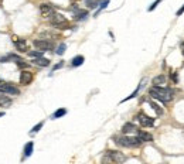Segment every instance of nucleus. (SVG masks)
<instances>
[{
	"label": "nucleus",
	"mask_w": 184,
	"mask_h": 164,
	"mask_svg": "<svg viewBox=\"0 0 184 164\" xmlns=\"http://www.w3.org/2000/svg\"><path fill=\"white\" fill-rule=\"evenodd\" d=\"M149 95L152 98H154V99L163 102V103H167V102H170L174 98L173 89L164 88V86H153V88L149 89Z\"/></svg>",
	"instance_id": "f257e3e1"
},
{
	"label": "nucleus",
	"mask_w": 184,
	"mask_h": 164,
	"mask_svg": "<svg viewBox=\"0 0 184 164\" xmlns=\"http://www.w3.org/2000/svg\"><path fill=\"white\" fill-rule=\"evenodd\" d=\"M126 160V156L118 150H108L102 158V164H122Z\"/></svg>",
	"instance_id": "f03ea898"
},
{
	"label": "nucleus",
	"mask_w": 184,
	"mask_h": 164,
	"mask_svg": "<svg viewBox=\"0 0 184 164\" xmlns=\"http://www.w3.org/2000/svg\"><path fill=\"white\" fill-rule=\"evenodd\" d=\"M115 143L121 147H139L142 146V140L135 136V137H130V136H121V137H115Z\"/></svg>",
	"instance_id": "7ed1b4c3"
},
{
	"label": "nucleus",
	"mask_w": 184,
	"mask_h": 164,
	"mask_svg": "<svg viewBox=\"0 0 184 164\" xmlns=\"http://www.w3.org/2000/svg\"><path fill=\"white\" fill-rule=\"evenodd\" d=\"M50 23L54 27H57V28H61V30H64L63 27H67L68 25V21H67V19L64 17L63 14H60V13H54L52 16L50 17Z\"/></svg>",
	"instance_id": "20e7f679"
},
{
	"label": "nucleus",
	"mask_w": 184,
	"mask_h": 164,
	"mask_svg": "<svg viewBox=\"0 0 184 164\" xmlns=\"http://www.w3.org/2000/svg\"><path fill=\"white\" fill-rule=\"evenodd\" d=\"M0 94L20 95V89L10 82H0Z\"/></svg>",
	"instance_id": "39448f33"
},
{
	"label": "nucleus",
	"mask_w": 184,
	"mask_h": 164,
	"mask_svg": "<svg viewBox=\"0 0 184 164\" xmlns=\"http://www.w3.org/2000/svg\"><path fill=\"white\" fill-rule=\"evenodd\" d=\"M136 119L139 120V123L143 127H153L154 126V119L150 118V116H147L145 112H140V113L136 116Z\"/></svg>",
	"instance_id": "423d86ee"
},
{
	"label": "nucleus",
	"mask_w": 184,
	"mask_h": 164,
	"mask_svg": "<svg viewBox=\"0 0 184 164\" xmlns=\"http://www.w3.org/2000/svg\"><path fill=\"white\" fill-rule=\"evenodd\" d=\"M33 44H34V47L40 51H48V50L52 48V43L48 41V40H34Z\"/></svg>",
	"instance_id": "0eeeda50"
},
{
	"label": "nucleus",
	"mask_w": 184,
	"mask_h": 164,
	"mask_svg": "<svg viewBox=\"0 0 184 164\" xmlns=\"http://www.w3.org/2000/svg\"><path fill=\"white\" fill-rule=\"evenodd\" d=\"M13 44L16 45L17 51H20V52H27V51H28V48H27V41L23 40V38L13 37Z\"/></svg>",
	"instance_id": "6e6552de"
},
{
	"label": "nucleus",
	"mask_w": 184,
	"mask_h": 164,
	"mask_svg": "<svg viewBox=\"0 0 184 164\" xmlns=\"http://www.w3.org/2000/svg\"><path fill=\"white\" fill-rule=\"evenodd\" d=\"M33 82V74L30 71H21L20 74V83L21 85H28Z\"/></svg>",
	"instance_id": "1a4fd4ad"
},
{
	"label": "nucleus",
	"mask_w": 184,
	"mask_h": 164,
	"mask_svg": "<svg viewBox=\"0 0 184 164\" xmlns=\"http://www.w3.org/2000/svg\"><path fill=\"white\" fill-rule=\"evenodd\" d=\"M40 13L43 14V17H51L52 14H54V9H52V6H50V4H40Z\"/></svg>",
	"instance_id": "9d476101"
},
{
	"label": "nucleus",
	"mask_w": 184,
	"mask_h": 164,
	"mask_svg": "<svg viewBox=\"0 0 184 164\" xmlns=\"http://www.w3.org/2000/svg\"><path fill=\"white\" fill-rule=\"evenodd\" d=\"M133 132H137V127H136V125L132 123V122H127V123H125V125L122 126V133H123V134L133 133Z\"/></svg>",
	"instance_id": "9b49d317"
},
{
	"label": "nucleus",
	"mask_w": 184,
	"mask_h": 164,
	"mask_svg": "<svg viewBox=\"0 0 184 164\" xmlns=\"http://www.w3.org/2000/svg\"><path fill=\"white\" fill-rule=\"evenodd\" d=\"M137 137H139L143 143H145V142H153V136L150 133L145 132V130H139V129H137Z\"/></svg>",
	"instance_id": "f8f14e48"
},
{
	"label": "nucleus",
	"mask_w": 184,
	"mask_h": 164,
	"mask_svg": "<svg viewBox=\"0 0 184 164\" xmlns=\"http://www.w3.org/2000/svg\"><path fill=\"white\" fill-rule=\"evenodd\" d=\"M166 81H167V76H166L164 74H160V75L154 76L152 82H153L154 86H161V85H164L166 83Z\"/></svg>",
	"instance_id": "ddd939ff"
},
{
	"label": "nucleus",
	"mask_w": 184,
	"mask_h": 164,
	"mask_svg": "<svg viewBox=\"0 0 184 164\" xmlns=\"http://www.w3.org/2000/svg\"><path fill=\"white\" fill-rule=\"evenodd\" d=\"M149 105H150V107H152L153 110L156 112V115L157 116H161V115L164 113V110H163V107L160 106V105H157L156 102H153V101H149Z\"/></svg>",
	"instance_id": "4468645a"
},
{
	"label": "nucleus",
	"mask_w": 184,
	"mask_h": 164,
	"mask_svg": "<svg viewBox=\"0 0 184 164\" xmlns=\"http://www.w3.org/2000/svg\"><path fill=\"white\" fill-rule=\"evenodd\" d=\"M33 64H36L38 67H48V65H50V60H47V58H44V57L34 58V60H33Z\"/></svg>",
	"instance_id": "2eb2a0df"
},
{
	"label": "nucleus",
	"mask_w": 184,
	"mask_h": 164,
	"mask_svg": "<svg viewBox=\"0 0 184 164\" xmlns=\"http://www.w3.org/2000/svg\"><path fill=\"white\" fill-rule=\"evenodd\" d=\"M84 61H85V58H84L82 55H76V57L72 58L71 65H72V67H81V65L84 64Z\"/></svg>",
	"instance_id": "dca6fc26"
},
{
	"label": "nucleus",
	"mask_w": 184,
	"mask_h": 164,
	"mask_svg": "<svg viewBox=\"0 0 184 164\" xmlns=\"http://www.w3.org/2000/svg\"><path fill=\"white\" fill-rule=\"evenodd\" d=\"M33 150H34V143H33V142H28V143L24 146V156L25 157H30V156L33 154Z\"/></svg>",
	"instance_id": "f3484780"
},
{
	"label": "nucleus",
	"mask_w": 184,
	"mask_h": 164,
	"mask_svg": "<svg viewBox=\"0 0 184 164\" xmlns=\"http://www.w3.org/2000/svg\"><path fill=\"white\" fill-rule=\"evenodd\" d=\"M65 115H67V109H65V107H60V109H57V110L52 113V119H60V118H63Z\"/></svg>",
	"instance_id": "a211bd4d"
},
{
	"label": "nucleus",
	"mask_w": 184,
	"mask_h": 164,
	"mask_svg": "<svg viewBox=\"0 0 184 164\" xmlns=\"http://www.w3.org/2000/svg\"><path fill=\"white\" fill-rule=\"evenodd\" d=\"M85 3H87V6L88 9H96V7H99V0H85Z\"/></svg>",
	"instance_id": "6ab92c4d"
},
{
	"label": "nucleus",
	"mask_w": 184,
	"mask_h": 164,
	"mask_svg": "<svg viewBox=\"0 0 184 164\" xmlns=\"http://www.w3.org/2000/svg\"><path fill=\"white\" fill-rule=\"evenodd\" d=\"M87 16H88V12H87V10H78V12L75 13V20H84Z\"/></svg>",
	"instance_id": "aec40b11"
},
{
	"label": "nucleus",
	"mask_w": 184,
	"mask_h": 164,
	"mask_svg": "<svg viewBox=\"0 0 184 164\" xmlns=\"http://www.w3.org/2000/svg\"><path fill=\"white\" fill-rule=\"evenodd\" d=\"M44 54V51H40V50H36V51H28V55L33 58H41Z\"/></svg>",
	"instance_id": "412c9836"
},
{
	"label": "nucleus",
	"mask_w": 184,
	"mask_h": 164,
	"mask_svg": "<svg viewBox=\"0 0 184 164\" xmlns=\"http://www.w3.org/2000/svg\"><path fill=\"white\" fill-rule=\"evenodd\" d=\"M65 50H67V45L63 43V44H60V45L57 47V51H55V52H57L58 55H63L64 52H65Z\"/></svg>",
	"instance_id": "4be33fe9"
},
{
	"label": "nucleus",
	"mask_w": 184,
	"mask_h": 164,
	"mask_svg": "<svg viewBox=\"0 0 184 164\" xmlns=\"http://www.w3.org/2000/svg\"><path fill=\"white\" fill-rule=\"evenodd\" d=\"M108 4H109V0H103V1H102L101 4H99V9H98V12L95 13V16H98L101 10H103V9H106V6H108Z\"/></svg>",
	"instance_id": "5701e85b"
},
{
	"label": "nucleus",
	"mask_w": 184,
	"mask_h": 164,
	"mask_svg": "<svg viewBox=\"0 0 184 164\" xmlns=\"http://www.w3.org/2000/svg\"><path fill=\"white\" fill-rule=\"evenodd\" d=\"M16 64H17V67H19L20 70H24V68H27V67H28V64L25 62L24 60H20V61H17Z\"/></svg>",
	"instance_id": "b1692460"
},
{
	"label": "nucleus",
	"mask_w": 184,
	"mask_h": 164,
	"mask_svg": "<svg viewBox=\"0 0 184 164\" xmlns=\"http://www.w3.org/2000/svg\"><path fill=\"white\" fill-rule=\"evenodd\" d=\"M43 125H44V122H40L38 125H36V126L33 127V129H31V132H30V133H31V134H34V133H37L38 130H40V129L43 127Z\"/></svg>",
	"instance_id": "393cba45"
},
{
	"label": "nucleus",
	"mask_w": 184,
	"mask_h": 164,
	"mask_svg": "<svg viewBox=\"0 0 184 164\" xmlns=\"http://www.w3.org/2000/svg\"><path fill=\"white\" fill-rule=\"evenodd\" d=\"M139 89H140V85H139V86H137V89L135 91L133 94H130V95H129V96H127V98H126V99H123V101H122V102H126V101H129V99H133L135 96H136V95L139 94Z\"/></svg>",
	"instance_id": "a878e982"
},
{
	"label": "nucleus",
	"mask_w": 184,
	"mask_h": 164,
	"mask_svg": "<svg viewBox=\"0 0 184 164\" xmlns=\"http://www.w3.org/2000/svg\"><path fill=\"white\" fill-rule=\"evenodd\" d=\"M160 1H161V0H156V1H154V3H152V6L149 7V12H153V10H154V9H156V7H157V4H159Z\"/></svg>",
	"instance_id": "bb28decb"
},
{
	"label": "nucleus",
	"mask_w": 184,
	"mask_h": 164,
	"mask_svg": "<svg viewBox=\"0 0 184 164\" xmlns=\"http://www.w3.org/2000/svg\"><path fill=\"white\" fill-rule=\"evenodd\" d=\"M170 78H172V81L174 82V83H177V82H178V76H177V72H172V76H170Z\"/></svg>",
	"instance_id": "cd10ccee"
},
{
	"label": "nucleus",
	"mask_w": 184,
	"mask_h": 164,
	"mask_svg": "<svg viewBox=\"0 0 184 164\" xmlns=\"http://www.w3.org/2000/svg\"><path fill=\"white\" fill-rule=\"evenodd\" d=\"M64 67V62L61 61V62H58V64H55L54 67H52V71H57V70H60V68H63Z\"/></svg>",
	"instance_id": "c85d7f7f"
},
{
	"label": "nucleus",
	"mask_w": 184,
	"mask_h": 164,
	"mask_svg": "<svg viewBox=\"0 0 184 164\" xmlns=\"http://www.w3.org/2000/svg\"><path fill=\"white\" fill-rule=\"evenodd\" d=\"M183 13H184V4H183V6H181V9H178V10H177V13H176V14H177V16H181Z\"/></svg>",
	"instance_id": "c756f323"
},
{
	"label": "nucleus",
	"mask_w": 184,
	"mask_h": 164,
	"mask_svg": "<svg viewBox=\"0 0 184 164\" xmlns=\"http://www.w3.org/2000/svg\"><path fill=\"white\" fill-rule=\"evenodd\" d=\"M0 116H4V112H0Z\"/></svg>",
	"instance_id": "7c9ffc66"
},
{
	"label": "nucleus",
	"mask_w": 184,
	"mask_h": 164,
	"mask_svg": "<svg viewBox=\"0 0 184 164\" xmlns=\"http://www.w3.org/2000/svg\"><path fill=\"white\" fill-rule=\"evenodd\" d=\"M183 55H184V50H183Z\"/></svg>",
	"instance_id": "2f4dec72"
}]
</instances>
